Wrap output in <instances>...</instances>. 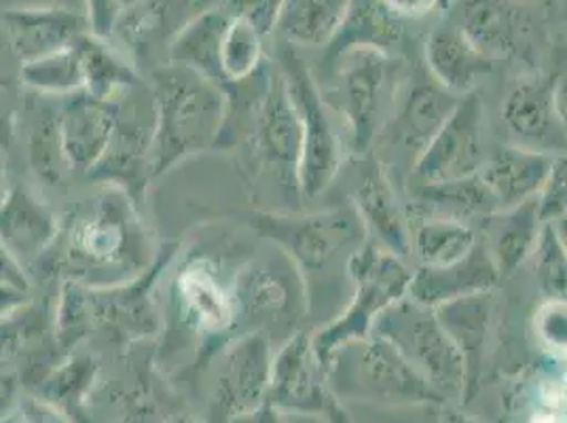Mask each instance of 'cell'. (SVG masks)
<instances>
[{
    "label": "cell",
    "mask_w": 567,
    "mask_h": 423,
    "mask_svg": "<svg viewBox=\"0 0 567 423\" xmlns=\"http://www.w3.org/2000/svg\"><path fill=\"white\" fill-rule=\"evenodd\" d=\"M566 388H567V383H566Z\"/></svg>",
    "instance_id": "11a10c76"
},
{
    "label": "cell",
    "mask_w": 567,
    "mask_h": 423,
    "mask_svg": "<svg viewBox=\"0 0 567 423\" xmlns=\"http://www.w3.org/2000/svg\"><path fill=\"white\" fill-rule=\"evenodd\" d=\"M189 9L202 13L193 0H144L138 7L123 13L115 37L127 45L136 69L142 58L153 53L157 45H166L167 41L169 49L174 37L195 18L193 13H187Z\"/></svg>",
    "instance_id": "4316f807"
},
{
    "label": "cell",
    "mask_w": 567,
    "mask_h": 423,
    "mask_svg": "<svg viewBox=\"0 0 567 423\" xmlns=\"http://www.w3.org/2000/svg\"><path fill=\"white\" fill-rule=\"evenodd\" d=\"M22 62L9 45L2 30L0 37V151L7 153L16 138L18 117L24 111L25 95L22 94Z\"/></svg>",
    "instance_id": "74e56055"
},
{
    "label": "cell",
    "mask_w": 567,
    "mask_h": 423,
    "mask_svg": "<svg viewBox=\"0 0 567 423\" xmlns=\"http://www.w3.org/2000/svg\"><path fill=\"white\" fill-rule=\"evenodd\" d=\"M476 244V231L462 220L417 216L411 223V257L417 260V267L451 265L468 257Z\"/></svg>",
    "instance_id": "d6a6232c"
},
{
    "label": "cell",
    "mask_w": 567,
    "mask_h": 423,
    "mask_svg": "<svg viewBox=\"0 0 567 423\" xmlns=\"http://www.w3.org/2000/svg\"><path fill=\"white\" fill-rule=\"evenodd\" d=\"M460 97L443 90L439 83H417L406 90L402 97L401 109L394 113L388 127L390 146L411 159V165L420 159V155L434 141L443 123L447 121Z\"/></svg>",
    "instance_id": "7402d4cb"
},
{
    "label": "cell",
    "mask_w": 567,
    "mask_h": 423,
    "mask_svg": "<svg viewBox=\"0 0 567 423\" xmlns=\"http://www.w3.org/2000/svg\"><path fill=\"white\" fill-rule=\"evenodd\" d=\"M348 276L354 283L352 303L329 324L311 332L313 350L324 369L331 367L332 355L343 345L373 334L379 316L406 297L413 271L401 257L364 241L348 259Z\"/></svg>",
    "instance_id": "5b68a950"
},
{
    "label": "cell",
    "mask_w": 567,
    "mask_h": 423,
    "mask_svg": "<svg viewBox=\"0 0 567 423\" xmlns=\"http://www.w3.org/2000/svg\"><path fill=\"white\" fill-rule=\"evenodd\" d=\"M155 106L148 83H141L117 102V123L100 164L87 174L97 185L123 188L141 206L151 176Z\"/></svg>",
    "instance_id": "30bf717a"
},
{
    "label": "cell",
    "mask_w": 567,
    "mask_h": 423,
    "mask_svg": "<svg viewBox=\"0 0 567 423\" xmlns=\"http://www.w3.org/2000/svg\"><path fill=\"white\" fill-rule=\"evenodd\" d=\"M174 252L176 250L162 248L155 265L134 282L115 288H87L94 330H104L130 341L157 334L164 318L155 307L153 290L167 269V262L174 259Z\"/></svg>",
    "instance_id": "5bb4252c"
},
{
    "label": "cell",
    "mask_w": 567,
    "mask_h": 423,
    "mask_svg": "<svg viewBox=\"0 0 567 423\" xmlns=\"http://www.w3.org/2000/svg\"><path fill=\"white\" fill-rule=\"evenodd\" d=\"M117 123V104L85 92L60 100V136L72 174L87 176L104 157Z\"/></svg>",
    "instance_id": "ac0fdd59"
},
{
    "label": "cell",
    "mask_w": 567,
    "mask_h": 423,
    "mask_svg": "<svg viewBox=\"0 0 567 423\" xmlns=\"http://www.w3.org/2000/svg\"><path fill=\"white\" fill-rule=\"evenodd\" d=\"M544 223H553L567 212V153L555 155L548 178L538 195Z\"/></svg>",
    "instance_id": "7bdbcfd3"
},
{
    "label": "cell",
    "mask_w": 567,
    "mask_h": 423,
    "mask_svg": "<svg viewBox=\"0 0 567 423\" xmlns=\"http://www.w3.org/2000/svg\"><path fill=\"white\" fill-rule=\"evenodd\" d=\"M339 62V109L346 115L352 148L367 155L381 130L388 92V51L358 45L346 49Z\"/></svg>",
    "instance_id": "7c38bea8"
},
{
    "label": "cell",
    "mask_w": 567,
    "mask_h": 423,
    "mask_svg": "<svg viewBox=\"0 0 567 423\" xmlns=\"http://www.w3.org/2000/svg\"><path fill=\"white\" fill-rule=\"evenodd\" d=\"M388 11L399 18H422L432 13L441 0H379Z\"/></svg>",
    "instance_id": "7dc6e473"
},
{
    "label": "cell",
    "mask_w": 567,
    "mask_h": 423,
    "mask_svg": "<svg viewBox=\"0 0 567 423\" xmlns=\"http://www.w3.org/2000/svg\"><path fill=\"white\" fill-rule=\"evenodd\" d=\"M159 252L134 197L115 185H97L66 216L45 259L62 282L115 288L138 280Z\"/></svg>",
    "instance_id": "7a4b0ae2"
},
{
    "label": "cell",
    "mask_w": 567,
    "mask_h": 423,
    "mask_svg": "<svg viewBox=\"0 0 567 423\" xmlns=\"http://www.w3.org/2000/svg\"><path fill=\"white\" fill-rule=\"evenodd\" d=\"M22 83L28 92L51 97L83 92V72L74 43L53 55L22 64Z\"/></svg>",
    "instance_id": "8d00e7d4"
},
{
    "label": "cell",
    "mask_w": 567,
    "mask_h": 423,
    "mask_svg": "<svg viewBox=\"0 0 567 423\" xmlns=\"http://www.w3.org/2000/svg\"><path fill=\"white\" fill-rule=\"evenodd\" d=\"M11 188H13V183H11V178H9V167H7V162H4V153L0 151V206H2L4 199L9 197Z\"/></svg>",
    "instance_id": "c3c4849f"
},
{
    "label": "cell",
    "mask_w": 567,
    "mask_h": 423,
    "mask_svg": "<svg viewBox=\"0 0 567 423\" xmlns=\"http://www.w3.org/2000/svg\"><path fill=\"white\" fill-rule=\"evenodd\" d=\"M502 123L511 144L546 155L567 153L557 109V83L546 76H520L502 102Z\"/></svg>",
    "instance_id": "4fadbf2b"
},
{
    "label": "cell",
    "mask_w": 567,
    "mask_h": 423,
    "mask_svg": "<svg viewBox=\"0 0 567 423\" xmlns=\"http://www.w3.org/2000/svg\"><path fill=\"white\" fill-rule=\"evenodd\" d=\"M237 330L260 332L269 341L282 332L292 337L306 311L303 271L282 248L271 246L244 260L234 276Z\"/></svg>",
    "instance_id": "8992f818"
},
{
    "label": "cell",
    "mask_w": 567,
    "mask_h": 423,
    "mask_svg": "<svg viewBox=\"0 0 567 423\" xmlns=\"http://www.w3.org/2000/svg\"><path fill=\"white\" fill-rule=\"evenodd\" d=\"M373 334L388 339L432 388L457 390L464 383L466 362L434 309L404 297L379 316Z\"/></svg>",
    "instance_id": "9c48e42d"
},
{
    "label": "cell",
    "mask_w": 567,
    "mask_h": 423,
    "mask_svg": "<svg viewBox=\"0 0 567 423\" xmlns=\"http://www.w3.org/2000/svg\"><path fill=\"white\" fill-rule=\"evenodd\" d=\"M60 100L28 92L22 111L28 167L43 187H60L72 174L60 136Z\"/></svg>",
    "instance_id": "d4e9b609"
},
{
    "label": "cell",
    "mask_w": 567,
    "mask_h": 423,
    "mask_svg": "<svg viewBox=\"0 0 567 423\" xmlns=\"http://www.w3.org/2000/svg\"><path fill=\"white\" fill-rule=\"evenodd\" d=\"M425 64L436 83L450 94H473L476 85L492 72L494 62L457 28L434 30L425 41Z\"/></svg>",
    "instance_id": "cb8c5ba5"
},
{
    "label": "cell",
    "mask_w": 567,
    "mask_h": 423,
    "mask_svg": "<svg viewBox=\"0 0 567 423\" xmlns=\"http://www.w3.org/2000/svg\"><path fill=\"white\" fill-rule=\"evenodd\" d=\"M322 371L324 367L313 350L311 332L299 330L288 337L271 362L269 396L274 404L284 409L324 413L337 420L339 409L322 385Z\"/></svg>",
    "instance_id": "2e32d148"
},
{
    "label": "cell",
    "mask_w": 567,
    "mask_h": 423,
    "mask_svg": "<svg viewBox=\"0 0 567 423\" xmlns=\"http://www.w3.org/2000/svg\"><path fill=\"white\" fill-rule=\"evenodd\" d=\"M0 282L30 290V274L9 252V248L2 244V239H0Z\"/></svg>",
    "instance_id": "f6af8a7d"
},
{
    "label": "cell",
    "mask_w": 567,
    "mask_h": 423,
    "mask_svg": "<svg viewBox=\"0 0 567 423\" xmlns=\"http://www.w3.org/2000/svg\"><path fill=\"white\" fill-rule=\"evenodd\" d=\"M557 109H559V117H561L567 138V79L557 83Z\"/></svg>",
    "instance_id": "681fc988"
},
{
    "label": "cell",
    "mask_w": 567,
    "mask_h": 423,
    "mask_svg": "<svg viewBox=\"0 0 567 423\" xmlns=\"http://www.w3.org/2000/svg\"><path fill=\"white\" fill-rule=\"evenodd\" d=\"M30 290L0 282V320H7L30 306Z\"/></svg>",
    "instance_id": "bcb514c9"
},
{
    "label": "cell",
    "mask_w": 567,
    "mask_h": 423,
    "mask_svg": "<svg viewBox=\"0 0 567 423\" xmlns=\"http://www.w3.org/2000/svg\"><path fill=\"white\" fill-rule=\"evenodd\" d=\"M25 423H37V422H25Z\"/></svg>",
    "instance_id": "db71d44e"
},
{
    "label": "cell",
    "mask_w": 567,
    "mask_h": 423,
    "mask_svg": "<svg viewBox=\"0 0 567 423\" xmlns=\"http://www.w3.org/2000/svg\"><path fill=\"white\" fill-rule=\"evenodd\" d=\"M144 0H121V4H123V9L127 11V9H134V7H138V4H142Z\"/></svg>",
    "instance_id": "f5cc1de1"
},
{
    "label": "cell",
    "mask_w": 567,
    "mask_h": 423,
    "mask_svg": "<svg viewBox=\"0 0 567 423\" xmlns=\"http://www.w3.org/2000/svg\"><path fill=\"white\" fill-rule=\"evenodd\" d=\"M74 49L81 62L85 94L117 104L118 100L144 83L132 58L121 53L111 41H102L90 32H83L74 41Z\"/></svg>",
    "instance_id": "f1b7e54d"
},
{
    "label": "cell",
    "mask_w": 567,
    "mask_h": 423,
    "mask_svg": "<svg viewBox=\"0 0 567 423\" xmlns=\"http://www.w3.org/2000/svg\"><path fill=\"white\" fill-rule=\"evenodd\" d=\"M352 206L367 234L375 237L379 248L401 259L411 257V220L402 208L388 169L371 153L360 172Z\"/></svg>",
    "instance_id": "d6986e66"
},
{
    "label": "cell",
    "mask_w": 567,
    "mask_h": 423,
    "mask_svg": "<svg viewBox=\"0 0 567 423\" xmlns=\"http://www.w3.org/2000/svg\"><path fill=\"white\" fill-rule=\"evenodd\" d=\"M271 341L260 332H239L218 352L214 404L227 415H248L269 392Z\"/></svg>",
    "instance_id": "9a60e30c"
},
{
    "label": "cell",
    "mask_w": 567,
    "mask_h": 423,
    "mask_svg": "<svg viewBox=\"0 0 567 423\" xmlns=\"http://www.w3.org/2000/svg\"><path fill=\"white\" fill-rule=\"evenodd\" d=\"M62 223L48 204L25 185H13L0 206V239L30 274L48 257Z\"/></svg>",
    "instance_id": "ffe728a7"
},
{
    "label": "cell",
    "mask_w": 567,
    "mask_h": 423,
    "mask_svg": "<svg viewBox=\"0 0 567 423\" xmlns=\"http://www.w3.org/2000/svg\"><path fill=\"white\" fill-rule=\"evenodd\" d=\"M352 0H284L276 32L292 48L331 45Z\"/></svg>",
    "instance_id": "f546056e"
},
{
    "label": "cell",
    "mask_w": 567,
    "mask_h": 423,
    "mask_svg": "<svg viewBox=\"0 0 567 423\" xmlns=\"http://www.w3.org/2000/svg\"><path fill=\"white\" fill-rule=\"evenodd\" d=\"M53 330L62 345H72L79 339H83L90 330H94L87 286L76 282L62 283Z\"/></svg>",
    "instance_id": "ab89813d"
},
{
    "label": "cell",
    "mask_w": 567,
    "mask_h": 423,
    "mask_svg": "<svg viewBox=\"0 0 567 423\" xmlns=\"http://www.w3.org/2000/svg\"><path fill=\"white\" fill-rule=\"evenodd\" d=\"M155 106L151 176L162 178L176 165L214 151L227 117V92L178 64H159L148 74Z\"/></svg>",
    "instance_id": "3957f363"
},
{
    "label": "cell",
    "mask_w": 567,
    "mask_h": 423,
    "mask_svg": "<svg viewBox=\"0 0 567 423\" xmlns=\"http://www.w3.org/2000/svg\"><path fill=\"white\" fill-rule=\"evenodd\" d=\"M457 28L489 58L519 48L520 18L508 0H464Z\"/></svg>",
    "instance_id": "4dcf8cb0"
},
{
    "label": "cell",
    "mask_w": 567,
    "mask_h": 423,
    "mask_svg": "<svg viewBox=\"0 0 567 423\" xmlns=\"http://www.w3.org/2000/svg\"><path fill=\"white\" fill-rule=\"evenodd\" d=\"M555 155L520 148L515 144L497 148L478 172L496 199L497 212L511 210L536 199L548 178Z\"/></svg>",
    "instance_id": "484cf974"
},
{
    "label": "cell",
    "mask_w": 567,
    "mask_h": 423,
    "mask_svg": "<svg viewBox=\"0 0 567 423\" xmlns=\"http://www.w3.org/2000/svg\"><path fill=\"white\" fill-rule=\"evenodd\" d=\"M396 18L399 16L388 11L379 0H352L348 18L331 43V58L358 45H371L388 51L402 37L401 24Z\"/></svg>",
    "instance_id": "e575fe53"
},
{
    "label": "cell",
    "mask_w": 567,
    "mask_h": 423,
    "mask_svg": "<svg viewBox=\"0 0 567 423\" xmlns=\"http://www.w3.org/2000/svg\"><path fill=\"white\" fill-rule=\"evenodd\" d=\"M544 225L538 197L487 216V237L483 244L496 262L499 278L513 276L525 260L532 259Z\"/></svg>",
    "instance_id": "83f0119b"
},
{
    "label": "cell",
    "mask_w": 567,
    "mask_h": 423,
    "mask_svg": "<svg viewBox=\"0 0 567 423\" xmlns=\"http://www.w3.org/2000/svg\"><path fill=\"white\" fill-rule=\"evenodd\" d=\"M439 322L447 330L451 341L457 345L466 362V373L471 371L483 348L487 343V334L492 330L494 306H492V292L474 295L466 299H457L445 306L434 309Z\"/></svg>",
    "instance_id": "836d02e7"
},
{
    "label": "cell",
    "mask_w": 567,
    "mask_h": 423,
    "mask_svg": "<svg viewBox=\"0 0 567 423\" xmlns=\"http://www.w3.org/2000/svg\"><path fill=\"white\" fill-rule=\"evenodd\" d=\"M355 355V373L364 385L392 399H434V388L383 337L371 334L348 345Z\"/></svg>",
    "instance_id": "603a6c76"
},
{
    "label": "cell",
    "mask_w": 567,
    "mask_h": 423,
    "mask_svg": "<svg viewBox=\"0 0 567 423\" xmlns=\"http://www.w3.org/2000/svg\"><path fill=\"white\" fill-rule=\"evenodd\" d=\"M225 92L227 117L214 151L236 157L237 172L259 210H299L303 134L282 72L265 64Z\"/></svg>",
    "instance_id": "6da1fadb"
},
{
    "label": "cell",
    "mask_w": 567,
    "mask_h": 423,
    "mask_svg": "<svg viewBox=\"0 0 567 423\" xmlns=\"http://www.w3.org/2000/svg\"><path fill=\"white\" fill-rule=\"evenodd\" d=\"M276 66L282 72L286 90L301 123V193L303 199H316L337 178L343 162V144L332 123L331 106L320 94L313 74L297 48L282 41L276 55Z\"/></svg>",
    "instance_id": "ba28073f"
},
{
    "label": "cell",
    "mask_w": 567,
    "mask_h": 423,
    "mask_svg": "<svg viewBox=\"0 0 567 423\" xmlns=\"http://www.w3.org/2000/svg\"><path fill=\"white\" fill-rule=\"evenodd\" d=\"M214 7L231 20L248 22L262 39H267L278 28L284 0H216Z\"/></svg>",
    "instance_id": "60d3db41"
},
{
    "label": "cell",
    "mask_w": 567,
    "mask_h": 423,
    "mask_svg": "<svg viewBox=\"0 0 567 423\" xmlns=\"http://www.w3.org/2000/svg\"><path fill=\"white\" fill-rule=\"evenodd\" d=\"M176 262L167 286V322L195 334L204 353L214 355L237 330V269L225 274L223 257L206 248H190Z\"/></svg>",
    "instance_id": "277c9868"
},
{
    "label": "cell",
    "mask_w": 567,
    "mask_h": 423,
    "mask_svg": "<svg viewBox=\"0 0 567 423\" xmlns=\"http://www.w3.org/2000/svg\"><path fill=\"white\" fill-rule=\"evenodd\" d=\"M259 32L241 20L227 18L220 41V79L223 90L250 79L265 66V45Z\"/></svg>",
    "instance_id": "d590c367"
},
{
    "label": "cell",
    "mask_w": 567,
    "mask_h": 423,
    "mask_svg": "<svg viewBox=\"0 0 567 423\" xmlns=\"http://www.w3.org/2000/svg\"><path fill=\"white\" fill-rule=\"evenodd\" d=\"M496 262L478 239L473 252L443 267H417L411 276L406 299L436 309L457 299L492 292L499 282Z\"/></svg>",
    "instance_id": "44dd1931"
},
{
    "label": "cell",
    "mask_w": 567,
    "mask_h": 423,
    "mask_svg": "<svg viewBox=\"0 0 567 423\" xmlns=\"http://www.w3.org/2000/svg\"><path fill=\"white\" fill-rule=\"evenodd\" d=\"M487 111L481 95H462L434 141L413 165L415 185H436L478 174L487 164Z\"/></svg>",
    "instance_id": "8fae6325"
},
{
    "label": "cell",
    "mask_w": 567,
    "mask_h": 423,
    "mask_svg": "<svg viewBox=\"0 0 567 423\" xmlns=\"http://www.w3.org/2000/svg\"><path fill=\"white\" fill-rule=\"evenodd\" d=\"M420 216H441L468 223L471 218H487L497 212L496 199L492 195L481 174L436 183V185H415L413 188Z\"/></svg>",
    "instance_id": "1f68e13d"
},
{
    "label": "cell",
    "mask_w": 567,
    "mask_h": 423,
    "mask_svg": "<svg viewBox=\"0 0 567 423\" xmlns=\"http://www.w3.org/2000/svg\"><path fill=\"white\" fill-rule=\"evenodd\" d=\"M248 223L262 239L282 248L303 274L322 271L343 252H355L369 237L354 206L306 214L255 210Z\"/></svg>",
    "instance_id": "52a82bcc"
},
{
    "label": "cell",
    "mask_w": 567,
    "mask_h": 423,
    "mask_svg": "<svg viewBox=\"0 0 567 423\" xmlns=\"http://www.w3.org/2000/svg\"><path fill=\"white\" fill-rule=\"evenodd\" d=\"M550 227H553V231H555V236L559 239V244L564 246V250L567 252V212L566 214H561L559 218H555L553 223H548Z\"/></svg>",
    "instance_id": "f907efd6"
},
{
    "label": "cell",
    "mask_w": 567,
    "mask_h": 423,
    "mask_svg": "<svg viewBox=\"0 0 567 423\" xmlns=\"http://www.w3.org/2000/svg\"><path fill=\"white\" fill-rule=\"evenodd\" d=\"M125 9L121 0H85L87 32L95 39L113 41Z\"/></svg>",
    "instance_id": "ee69618b"
},
{
    "label": "cell",
    "mask_w": 567,
    "mask_h": 423,
    "mask_svg": "<svg viewBox=\"0 0 567 423\" xmlns=\"http://www.w3.org/2000/svg\"><path fill=\"white\" fill-rule=\"evenodd\" d=\"M534 330L548 352L567 358L566 301H543L534 318Z\"/></svg>",
    "instance_id": "b9f144b4"
},
{
    "label": "cell",
    "mask_w": 567,
    "mask_h": 423,
    "mask_svg": "<svg viewBox=\"0 0 567 423\" xmlns=\"http://www.w3.org/2000/svg\"><path fill=\"white\" fill-rule=\"evenodd\" d=\"M532 260L544 301L567 303V252L548 223L544 225L543 236L538 239Z\"/></svg>",
    "instance_id": "f35d334b"
},
{
    "label": "cell",
    "mask_w": 567,
    "mask_h": 423,
    "mask_svg": "<svg viewBox=\"0 0 567 423\" xmlns=\"http://www.w3.org/2000/svg\"><path fill=\"white\" fill-rule=\"evenodd\" d=\"M0 22L22 64L71 48L87 32L85 16L69 7H9L0 13Z\"/></svg>",
    "instance_id": "e0dca14e"
},
{
    "label": "cell",
    "mask_w": 567,
    "mask_h": 423,
    "mask_svg": "<svg viewBox=\"0 0 567 423\" xmlns=\"http://www.w3.org/2000/svg\"><path fill=\"white\" fill-rule=\"evenodd\" d=\"M195 2V7L199 9V11H206V9H210L216 4V0H193Z\"/></svg>",
    "instance_id": "816d5d0a"
}]
</instances>
